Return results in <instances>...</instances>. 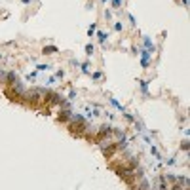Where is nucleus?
Returning <instances> with one entry per match:
<instances>
[{
    "mask_svg": "<svg viewBox=\"0 0 190 190\" xmlns=\"http://www.w3.org/2000/svg\"><path fill=\"white\" fill-rule=\"evenodd\" d=\"M44 95H46V89H44V88H33V89L25 91L23 99H25L27 105L34 106V109H38L40 103H42V99H44Z\"/></svg>",
    "mask_w": 190,
    "mask_h": 190,
    "instance_id": "obj_2",
    "label": "nucleus"
},
{
    "mask_svg": "<svg viewBox=\"0 0 190 190\" xmlns=\"http://www.w3.org/2000/svg\"><path fill=\"white\" fill-rule=\"evenodd\" d=\"M67 126H69V131L72 133L74 137H84L86 129H88V122H86V118L80 116V114H72L70 120L67 122Z\"/></svg>",
    "mask_w": 190,
    "mask_h": 190,
    "instance_id": "obj_1",
    "label": "nucleus"
},
{
    "mask_svg": "<svg viewBox=\"0 0 190 190\" xmlns=\"http://www.w3.org/2000/svg\"><path fill=\"white\" fill-rule=\"evenodd\" d=\"M127 17H129V23H131V25H135V17H133V15H131V13H129V15H127Z\"/></svg>",
    "mask_w": 190,
    "mask_h": 190,
    "instance_id": "obj_19",
    "label": "nucleus"
},
{
    "mask_svg": "<svg viewBox=\"0 0 190 190\" xmlns=\"http://www.w3.org/2000/svg\"><path fill=\"white\" fill-rule=\"evenodd\" d=\"M183 6H184V8L188 6V0H183Z\"/></svg>",
    "mask_w": 190,
    "mask_h": 190,
    "instance_id": "obj_20",
    "label": "nucleus"
},
{
    "mask_svg": "<svg viewBox=\"0 0 190 190\" xmlns=\"http://www.w3.org/2000/svg\"><path fill=\"white\" fill-rule=\"evenodd\" d=\"M57 46H44V48H42V53L44 55H51V53H57Z\"/></svg>",
    "mask_w": 190,
    "mask_h": 190,
    "instance_id": "obj_5",
    "label": "nucleus"
},
{
    "mask_svg": "<svg viewBox=\"0 0 190 190\" xmlns=\"http://www.w3.org/2000/svg\"><path fill=\"white\" fill-rule=\"evenodd\" d=\"M188 148H190V145H188V141H184L183 145H181V150H184V152H188Z\"/></svg>",
    "mask_w": 190,
    "mask_h": 190,
    "instance_id": "obj_14",
    "label": "nucleus"
},
{
    "mask_svg": "<svg viewBox=\"0 0 190 190\" xmlns=\"http://www.w3.org/2000/svg\"><path fill=\"white\" fill-rule=\"evenodd\" d=\"M70 116H72V112L67 109V106H63V110L57 114V122H65V124H67V122L70 120Z\"/></svg>",
    "mask_w": 190,
    "mask_h": 190,
    "instance_id": "obj_3",
    "label": "nucleus"
},
{
    "mask_svg": "<svg viewBox=\"0 0 190 190\" xmlns=\"http://www.w3.org/2000/svg\"><path fill=\"white\" fill-rule=\"evenodd\" d=\"M80 70H82V72H84V74H89V63H82Z\"/></svg>",
    "mask_w": 190,
    "mask_h": 190,
    "instance_id": "obj_10",
    "label": "nucleus"
},
{
    "mask_svg": "<svg viewBox=\"0 0 190 190\" xmlns=\"http://www.w3.org/2000/svg\"><path fill=\"white\" fill-rule=\"evenodd\" d=\"M21 2H23V4H29V2H30V0H21Z\"/></svg>",
    "mask_w": 190,
    "mask_h": 190,
    "instance_id": "obj_21",
    "label": "nucleus"
},
{
    "mask_svg": "<svg viewBox=\"0 0 190 190\" xmlns=\"http://www.w3.org/2000/svg\"><path fill=\"white\" fill-rule=\"evenodd\" d=\"M50 65H36V70H48Z\"/></svg>",
    "mask_w": 190,
    "mask_h": 190,
    "instance_id": "obj_15",
    "label": "nucleus"
},
{
    "mask_svg": "<svg viewBox=\"0 0 190 190\" xmlns=\"http://www.w3.org/2000/svg\"><path fill=\"white\" fill-rule=\"evenodd\" d=\"M101 76H103L101 72H93V80H95V82H99V80H101Z\"/></svg>",
    "mask_w": 190,
    "mask_h": 190,
    "instance_id": "obj_16",
    "label": "nucleus"
},
{
    "mask_svg": "<svg viewBox=\"0 0 190 190\" xmlns=\"http://www.w3.org/2000/svg\"><path fill=\"white\" fill-rule=\"evenodd\" d=\"M95 27H97L95 23H91V25H89V29H88V36H93V33H95Z\"/></svg>",
    "mask_w": 190,
    "mask_h": 190,
    "instance_id": "obj_11",
    "label": "nucleus"
},
{
    "mask_svg": "<svg viewBox=\"0 0 190 190\" xmlns=\"http://www.w3.org/2000/svg\"><path fill=\"white\" fill-rule=\"evenodd\" d=\"M141 67L143 69H148L150 67V55H148V51H141Z\"/></svg>",
    "mask_w": 190,
    "mask_h": 190,
    "instance_id": "obj_4",
    "label": "nucleus"
},
{
    "mask_svg": "<svg viewBox=\"0 0 190 190\" xmlns=\"http://www.w3.org/2000/svg\"><path fill=\"white\" fill-rule=\"evenodd\" d=\"M114 29L116 30H122V29H124V25H122V23H114Z\"/></svg>",
    "mask_w": 190,
    "mask_h": 190,
    "instance_id": "obj_17",
    "label": "nucleus"
},
{
    "mask_svg": "<svg viewBox=\"0 0 190 190\" xmlns=\"http://www.w3.org/2000/svg\"><path fill=\"white\" fill-rule=\"evenodd\" d=\"M93 51H95L93 44H88V46H86V53H88V55H91V53H93Z\"/></svg>",
    "mask_w": 190,
    "mask_h": 190,
    "instance_id": "obj_12",
    "label": "nucleus"
},
{
    "mask_svg": "<svg viewBox=\"0 0 190 190\" xmlns=\"http://www.w3.org/2000/svg\"><path fill=\"white\" fill-rule=\"evenodd\" d=\"M63 76H65L63 70H57V76H55V78H63Z\"/></svg>",
    "mask_w": 190,
    "mask_h": 190,
    "instance_id": "obj_18",
    "label": "nucleus"
},
{
    "mask_svg": "<svg viewBox=\"0 0 190 190\" xmlns=\"http://www.w3.org/2000/svg\"><path fill=\"white\" fill-rule=\"evenodd\" d=\"M143 42H145V46L148 48V51H154V44H152L150 38H143Z\"/></svg>",
    "mask_w": 190,
    "mask_h": 190,
    "instance_id": "obj_7",
    "label": "nucleus"
},
{
    "mask_svg": "<svg viewBox=\"0 0 190 190\" xmlns=\"http://www.w3.org/2000/svg\"><path fill=\"white\" fill-rule=\"evenodd\" d=\"M97 40H99L101 44H105L106 40H109V33H105V30H99V33H97Z\"/></svg>",
    "mask_w": 190,
    "mask_h": 190,
    "instance_id": "obj_6",
    "label": "nucleus"
},
{
    "mask_svg": "<svg viewBox=\"0 0 190 190\" xmlns=\"http://www.w3.org/2000/svg\"><path fill=\"white\" fill-rule=\"evenodd\" d=\"M110 103H112V105H114V106H116V109L120 110V112H126V109H124V106H122V105H120V103H118L116 99H112V97H110Z\"/></svg>",
    "mask_w": 190,
    "mask_h": 190,
    "instance_id": "obj_9",
    "label": "nucleus"
},
{
    "mask_svg": "<svg viewBox=\"0 0 190 190\" xmlns=\"http://www.w3.org/2000/svg\"><path fill=\"white\" fill-rule=\"evenodd\" d=\"M141 89L145 95H148V80H141Z\"/></svg>",
    "mask_w": 190,
    "mask_h": 190,
    "instance_id": "obj_8",
    "label": "nucleus"
},
{
    "mask_svg": "<svg viewBox=\"0 0 190 190\" xmlns=\"http://www.w3.org/2000/svg\"><path fill=\"white\" fill-rule=\"evenodd\" d=\"M122 4H124V0H112V6L114 8H120Z\"/></svg>",
    "mask_w": 190,
    "mask_h": 190,
    "instance_id": "obj_13",
    "label": "nucleus"
}]
</instances>
